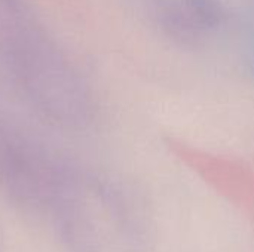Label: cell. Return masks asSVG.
I'll return each instance as SVG.
<instances>
[{
    "instance_id": "obj_1",
    "label": "cell",
    "mask_w": 254,
    "mask_h": 252,
    "mask_svg": "<svg viewBox=\"0 0 254 252\" xmlns=\"http://www.w3.org/2000/svg\"><path fill=\"white\" fill-rule=\"evenodd\" d=\"M45 224L64 252H146L150 242L138 201L113 178L73 160Z\"/></svg>"
},
{
    "instance_id": "obj_2",
    "label": "cell",
    "mask_w": 254,
    "mask_h": 252,
    "mask_svg": "<svg viewBox=\"0 0 254 252\" xmlns=\"http://www.w3.org/2000/svg\"><path fill=\"white\" fill-rule=\"evenodd\" d=\"M36 30L6 37L3 58L9 77L33 114L65 132L88 129L97 117L95 95L73 62Z\"/></svg>"
},
{
    "instance_id": "obj_3",
    "label": "cell",
    "mask_w": 254,
    "mask_h": 252,
    "mask_svg": "<svg viewBox=\"0 0 254 252\" xmlns=\"http://www.w3.org/2000/svg\"><path fill=\"white\" fill-rule=\"evenodd\" d=\"M70 162L22 120L0 110V195L16 212L45 221Z\"/></svg>"
}]
</instances>
